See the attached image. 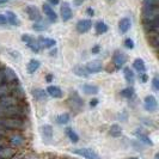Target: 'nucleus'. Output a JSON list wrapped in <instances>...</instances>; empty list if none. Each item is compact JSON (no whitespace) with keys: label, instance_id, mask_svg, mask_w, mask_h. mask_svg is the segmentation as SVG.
I'll return each instance as SVG.
<instances>
[{"label":"nucleus","instance_id":"nucleus-1","mask_svg":"<svg viewBox=\"0 0 159 159\" xmlns=\"http://www.w3.org/2000/svg\"><path fill=\"white\" fill-rule=\"evenodd\" d=\"M25 116H26L25 108L19 104L12 107H0V119H11V117L24 119Z\"/></svg>","mask_w":159,"mask_h":159},{"label":"nucleus","instance_id":"nucleus-2","mask_svg":"<svg viewBox=\"0 0 159 159\" xmlns=\"http://www.w3.org/2000/svg\"><path fill=\"white\" fill-rule=\"evenodd\" d=\"M0 128L7 130H20L25 128L24 119L11 117V119H0Z\"/></svg>","mask_w":159,"mask_h":159},{"label":"nucleus","instance_id":"nucleus-3","mask_svg":"<svg viewBox=\"0 0 159 159\" xmlns=\"http://www.w3.org/2000/svg\"><path fill=\"white\" fill-rule=\"evenodd\" d=\"M159 19V6L143 7V23L153 22Z\"/></svg>","mask_w":159,"mask_h":159},{"label":"nucleus","instance_id":"nucleus-4","mask_svg":"<svg viewBox=\"0 0 159 159\" xmlns=\"http://www.w3.org/2000/svg\"><path fill=\"white\" fill-rule=\"evenodd\" d=\"M72 152L77 156H80L85 159H101L98 153L93 151L92 148H88V147H81V148H74L72 150Z\"/></svg>","mask_w":159,"mask_h":159},{"label":"nucleus","instance_id":"nucleus-5","mask_svg":"<svg viewBox=\"0 0 159 159\" xmlns=\"http://www.w3.org/2000/svg\"><path fill=\"white\" fill-rule=\"evenodd\" d=\"M22 41L24 43L30 48V50L34 52V53H39L41 50L40 46H39V42H37V39L35 36H32L30 34H24L22 35Z\"/></svg>","mask_w":159,"mask_h":159},{"label":"nucleus","instance_id":"nucleus-6","mask_svg":"<svg viewBox=\"0 0 159 159\" xmlns=\"http://www.w3.org/2000/svg\"><path fill=\"white\" fill-rule=\"evenodd\" d=\"M128 60V55L126 53H123V52H121V50H115L114 52V55H112V61H114V65H115V67L116 68H121V67H123L126 62H127Z\"/></svg>","mask_w":159,"mask_h":159},{"label":"nucleus","instance_id":"nucleus-7","mask_svg":"<svg viewBox=\"0 0 159 159\" xmlns=\"http://www.w3.org/2000/svg\"><path fill=\"white\" fill-rule=\"evenodd\" d=\"M89 74H96L103 71V64L101 60H91L84 65Z\"/></svg>","mask_w":159,"mask_h":159},{"label":"nucleus","instance_id":"nucleus-8","mask_svg":"<svg viewBox=\"0 0 159 159\" xmlns=\"http://www.w3.org/2000/svg\"><path fill=\"white\" fill-rule=\"evenodd\" d=\"M25 12H26V15L29 17V19L32 20V22H40L42 20V16H41V12L39 7L36 6V5H28L26 7H25Z\"/></svg>","mask_w":159,"mask_h":159},{"label":"nucleus","instance_id":"nucleus-9","mask_svg":"<svg viewBox=\"0 0 159 159\" xmlns=\"http://www.w3.org/2000/svg\"><path fill=\"white\" fill-rule=\"evenodd\" d=\"M41 138L44 143H50L53 140V127L50 125H43L40 127Z\"/></svg>","mask_w":159,"mask_h":159},{"label":"nucleus","instance_id":"nucleus-10","mask_svg":"<svg viewBox=\"0 0 159 159\" xmlns=\"http://www.w3.org/2000/svg\"><path fill=\"white\" fill-rule=\"evenodd\" d=\"M143 108H145L146 111H148V112L156 111L157 108H158V102H157L156 97L153 95L146 96L145 99H143Z\"/></svg>","mask_w":159,"mask_h":159},{"label":"nucleus","instance_id":"nucleus-11","mask_svg":"<svg viewBox=\"0 0 159 159\" xmlns=\"http://www.w3.org/2000/svg\"><path fill=\"white\" fill-rule=\"evenodd\" d=\"M60 13H61V19L64 22H68L70 19L73 16V11H72L71 4L67 2V1H64L61 4V7H60Z\"/></svg>","mask_w":159,"mask_h":159},{"label":"nucleus","instance_id":"nucleus-12","mask_svg":"<svg viewBox=\"0 0 159 159\" xmlns=\"http://www.w3.org/2000/svg\"><path fill=\"white\" fill-rule=\"evenodd\" d=\"M2 74H4V81L5 83H7V84H11V85H13L16 81H18V75H17V73L13 70H11V68H2Z\"/></svg>","mask_w":159,"mask_h":159},{"label":"nucleus","instance_id":"nucleus-13","mask_svg":"<svg viewBox=\"0 0 159 159\" xmlns=\"http://www.w3.org/2000/svg\"><path fill=\"white\" fill-rule=\"evenodd\" d=\"M91 28H92V20L91 19H81L75 25V29L79 34H86L88 31L91 30Z\"/></svg>","mask_w":159,"mask_h":159},{"label":"nucleus","instance_id":"nucleus-14","mask_svg":"<svg viewBox=\"0 0 159 159\" xmlns=\"http://www.w3.org/2000/svg\"><path fill=\"white\" fill-rule=\"evenodd\" d=\"M42 10L44 12V15L47 16V18L52 22V23H56L57 22V15L54 11V8L52 7L49 4H43L42 5Z\"/></svg>","mask_w":159,"mask_h":159},{"label":"nucleus","instance_id":"nucleus-15","mask_svg":"<svg viewBox=\"0 0 159 159\" xmlns=\"http://www.w3.org/2000/svg\"><path fill=\"white\" fill-rule=\"evenodd\" d=\"M37 42H39V46L40 48H53L56 46V41L54 39H50V37H44V36H40L39 39H37Z\"/></svg>","mask_w":159,"mask_h":159},{"label":"nucleus","instance_id":"nucleus-16","mask_svg":"<svg viewBox=\"0 0 159 159\" xmlns=\"http://www.w3.org/2000/svg\"><path fill=\"white\" fill-rule=\"evenodd\" d=\"M81 91L88 96H95L99 92V88L97 85H95V84H89V83H86V84H83L81 85Z\"/></svg>","mask_w":159,"mask_h":159},{"label":"nucleus","instance_id":"nucleus-17","mask_svg":"<svg viewBox=\"0 0 159 159\" xmlns=\"http://www.w3.org/2000/svg\"><path fill=\"white\" fill-rule=\"evenodd\" d=\"M8 143H10V145H11L12 147H20V146H23L24 145L25 140H24V138L20 135V134L15 133V134H12V135L10 136Z\"/></svg>","mask_w":159,"mask_h":159},{"label":"nucleus","instance_id":"nucleus-18","mask_svg":"<svg viewBox=\"0 0 159 159\" xmlns=\"http://www.w3.org/2000/svg\"><path fill=\"white\" fill-rule=\"evenodd\" d=\"M132 28V20L130 18L125 17V18H121L119 22V30L121 34H126L129 31V29Z\"/></svg>","mask_w":159,"mask_h":159},{"label":"nucleus","instance_id":"nucleus-19","mask_svg":"<svg viewBox=\"0 0 159 159\" xmlns=\"http://www.w3.org/2000/svg\"><path fill=\"white\" fill-rule=\"evenodd\" d=\"M123 75H125V79L129 86H133L135 84V74H134L133 70H130V67L123 68Z\"/></svg>","mask_w":159,"mask_h":159},{"label":"nucleus","instance_id":"nucleus-20","mask_svg":"<svg viewBox=\"0 0 159 159\" xmlns=\"http://www.w3.org/2000/svg\"><path fill=\"white\" fill-rule=\"evenodd\" d=\"M47 93L53 98H62L64 97L62 90L55 85H49L47 88Z\"/></svg>","mask_w":159,"mask_h":159},{"label":"nucleus","instance_id":"nucleus-21","mask_svg":"<svg viewBox=\"0 0 159 159\" xmlns=\"http://www.w3.org/2000/svg\"><path fill=\"white\" fill-rule=\"evenodd\" d=\"M17 104H19V102L11 95L0 98V107H12V105H17Z\"/></svg>","mask_w":159,"mask_h":159},{"label":"nucleus","instance_id":"nucleus-22","mask_svg":"<svg viewBox=\"0 0 159 159\" xmlns=\"http://www.w3.org/2000/svg\"><path fill=\"white\" fill-rule=\"evenodd\" d=\"M5 17H6V19H7V23H10L12 26H19V25H20V20H19V18H18V16H17L15 12H12V11H6Z\"/></svg>","mask_w":159,"mask_h":159},{"label":"nucleus","instance_id":"nucleus-23","mask_svg":"<svg viewBox=\"0 0 159 159\" xmlns=\"http://www.w3.org/2000/svg\"><path fill=\"white\" fill-rule=\"evenodd\" d=\"M134 134L135 136L138 138V140L140 141V143H145V145H150V146H153V143H152V140L150 139V136H147L146 133H143V132H140L139 129H136L135 132H134Z\"/></svg>","mask_w":159,"mask_h":159},{"label":"nucleus","instance_id":"nucleus-24","mask_svg":"<svg viewBox=\"0 0 159 159\" xmlns=\"http://www.w3.org/2000/svg\"><path fill=\"white\" fill-rule=\"evenodd\" d=\"M40 66H41V62L37 59H31L28 62V65H26V71H28L29 74H34L35 72L40 68Z\"/></svg>","mask_w":159,"mask_h":159},{"label":"nucleus","instance_id":"nucleus-25","mask_svg":"<svg viewBox=\"0 0 159 159\" xmlns=\"http://www.w3.org/2000/svg\"><path fill=\"white\" fill-rule=\"evenodd\" d=\"M32 93V97L36 99V101H40V102H42V101H46L47 99V92L44 91V90H42V89H34L31 91Z\"/></svg>","mask_w":159,"mask_h":159},{"label":"nucleus","instance_id":"nucleus-26","mask_svg":"<svg viewBox=\"0 0 159 159\" xmlns=\"http://www.w3.org/2000/svg\"><path fill=\"white\" fill-rule=\"evenodd\" d=\"M108 30H109L108 24L102 22V20H99L95 24V31L97 35H104L105 32H108Z\"/></svg>","mask_w":159,"mask_h":159},{"label":"nucleus","instance_id":"nucleus-27","mask_svg":"<svg viewBox=\"0 0 159 159\" xmlns=\"http://www.w3.org/2000/svg\"><path fill=\"white\" fill-rule=\"evenodd\" d=\"M15 150L11 147H1L0 148V158L1 159H10L15 156Z\"/></svg>","mask_w":159,"mask_h":159},{"label":"nucleus","instance_id":"nucleus-28","mask_svg":"<svg viewBox=\"0 0 159 159\" xmlns=\"http://www.w3.org/2000/svg\"><path fill=\"white\" fill-rule=\"evenodd\" d=\"M73 72H74L75 75H78L80 78H88L89 77V73L84 65H77V66L73 68Z\"/></svg>","mask_w":159,"mask_h":159},{"label":"nucleus","instance_id":"nucleus-29","mask_svg":"<svg viewBox=\"0 0 159 159\" xmlns=\"http://www.w3.org/2000/svg\"><path fill=\"white\" fill-rule=\"evenodd\" d=\"M147 41L153 48H157L159 46V34L158 32H153V34H146Z\"/></svg>","mask_w":159,"mask_h":159},{"label":"nucleus","instance_id":"nucleus-30","mask_svg":"<svg viewBox=\"0 0 159 159\" xmlns=\"http://www.w3.org/2000/svg\"><path fill=\"white\" fill-rule=\"evenodd\" d=\"M133 67H134L139 73H143V72H146V65H145V61H143V59H140V57H138V59L134 60V62H133Z\"/></svg>","mask_w":159,"mask_h":159},{"label":"nucleus","instance_id":"nucleus-31","mask_svg":"<svg viewBox=\"0 0 159 159\" xmlns=\"http://www.w3.org/2000/svg\"><path fill=\"white\" fill-rule=\"evenodd\" d=\"M70 121H71L70 114H66L65 112V114H60V115L56 116V123L60 125V126H65V125L70 123Z\"/></svg>","mask_w":159,"mask_h":159},{"label":"nucleus","instance_id":"nucleus-32","mask_svg":"<svg viewBox=\"0 0 159 159\" xmlns=\"http://www.w3.org/2000/svg\"><path fill=\"white\" fill-rule=\"evenodd\" d=\"M11 92H12L11 84H7V83L0 84V98H2V97H5V96L11 95Z\"/></svg>","mask_w":159,"mask_h":159},{"label":"nucleus","instance_id":"nucleus-33","mask_svg":"<svg viewBox=\"0 0 159 159\" xmlns=\"http://www.w3.org/2000/svg\"><path fill=\"white\" fill-rule=\"evenodd\" d=\"M120 95L122 96L123 98H127V99H130V98H133V97H134V95H135V91H134V89H133V86H128V88L123 89V90H121Z\"/></svg>","mask_w":159,"mask_h":159},{"label":"nucleus","instance_id":"nucleus-34","mask_svg":"<svg viewBox=\"0 0 159 159\" xmlns=\"http://www.w3.org/2000/svg\"><path fill=\"white\" fill-rule=\"evenodd\" d=\"M109 134L112 136V138H119V136L122 135V128L120 125L117 123H115V125H112L110 129H109Z\"/></svg>","mask_w":159,"mask_h":159},{"label":"nucleus","instance_id":"nucleus-35","mask_svg":"<svg viewBox=\"0 0 159 159\" xmlns=\"http://www.w3.org/2000/svg\"><path fill=\"white\" fill-rule=\"evenodd\" d=\"M71 102H72V104H74L75 107H78L79 109H81L83 107H84V101L80 98L79 96H78V93L77 92H73L71 95Z\"/></svg>","mask_w":159,"mask_h":159},{"label":"nucleus","instance_id":"nucleus-36","mask_svg":"<svg viewBox=\"0 0 159 159\" xmlns=\"http://www.w3.org/2000/svg\"><path fill=\"white\" fill-rule=\"evenodd\" d=\"M66 135L68 136V139L73 143H77L79 141V135L75 133V130L73 128H66Z\"/></svg>","mask_w":159,"mask_h":159},{"label":"nucleus","instance_id":"nucleus-37","mask_svg":"<svg viewBox=\"0 0 159 159\" xmlns=\"http://www.w3.org/2000/svg\"><path fill=\"white\" fill-rule=\"evenodd\" d=\"M7 54L11 56V59L15 61V62H19L22 60V54L18 52V50H15V49H10L7 50Z\"/></svg>","mask_w":159,"mask_h":159},{"label":"nucleus","instance_id":"nucleus-38","mask_svg":"<svg viewBox=\"0 0 159 159\" xmlns=\"http://www.w3.org/2000/svg\"><path fill=\"white\" fill-rule=\"evenodd\" d=\"M32 29L35 31H44V30H47V25L42 23V20H40V22H36L32 25Z\"/></svg>","mask_w":159,"mask_h":159},{"label":"nucleus","instance_id":"nucleus-39","mask_svg":"<svg viewBox=\"0 0 159 159\" xmlns=\"http://www.w3.org/2000/svg\"><path fill=\"white\" fill-rule=\"evenodd\" d=\"M143 7H153V6H159V0H143Z\"/></svg>","mask_w":159,"mask_h":159},{"label":"nucleus","instance_id":"nucleus-40","mask_svg":"<svg viewBox=\"0 0 159 159\" xmlns=\"http://www.w3.org/2000/svg\"><path fill=\"white\" fill-rule=\"evenodd\" d=\"M123 44H125V47L127 48V49H133V48L135 47V43H134V41L132 40V39H126Z\"/></svg>","mask_w":159,"mask_h":159},{"label":"nucleus","instance_id":"nucleus-41","mask_svg":"<svg viewBox=\"0 0 159 159\" xmlns=\"http://www.w3.org/2000/svg\"><path fill=\"white\" fill-rule=\"evenodd\" d=\"M152 88L154 89V91H159V77L154 75L152 79Z\"/></svg>","mask_w":159,"mask_h":159},{"label":"nucleus","instance_id":"nucleus-42","mask_svg":"<svg viewBox=\"0 0 159 159\" xmlns=\"http://www.w3.org/2000/svg\"><path fill=\"white\" fill-rule=\"evenodd\" d=\"M139 80H140L141 83H146V81L148 80V75H147V73H146V72H143V73H139Z\"/></svg>","mask_w":159,"mask_h":159},{"label":"nucleus","instance_id":"nucleus-43","mask_svg":"<svg viewBox=\"0 0 159 159\" xmlns=\"http://www.w3.org/2000/svg\"><path fill=\"white\" fill-rule=\"evenodd\" d=\"M127 116H128L127 112L123 111L121 115H119V121H121V122H126V121H127Z\"/></svg>","mask_w":159,"mask_h":159},{"label":"nucleus","instance_id":"nucleus-44","mask_svg":"<svg viewBox=\"0 0 159 159\" xmlns=\"http://www.w3.org/2000/svg\"><path fill=\"white\" fill-rule=\"evenodd\" d=\"M101 46L99 44H96L95 47H92V49H91V52H92V54H98L99 52H101Z\"/></svg>","mask_w":159,"mask_h":159},{"label":"nucleus","instance_id":"nucleus-45","mask_svg":"<svg viewBox=\"0 0 159 159\" xmlns=\"http://www.w3.org/2000/svg\"><path fill=\"white\" fill-rule=\"evenodd\" d=\"M6 24H7V19H6L5 15L0 13V25H6Z\"/></svg>","mask_w":159,"mask_h":159},{"label":"nucleus","instance_id":"nucleus-46","mask_svg":"<svg viewBox=\"0 0 159 159\" xmlns=\"http://www.w3.org/2000/svg\"><path fill=\"white\" fill-rule=\"evenodd\" d=\"M98 103H99V101H98L97 98H92V99L90 101V107H91V108H95V107H97Z\"/></svg>","mask_w":159,"mask_h":159},{"label":"nucleus","instance_id":"nucleus-47","mask_svg":"<svg viewBox=\"0 0 159 159\" xmlns=\"http://www.w3.org/2000/svg\"><path fill=\"white\" fill-rule=\"evenodd\" d=\"M86 13H88L90 17H92L93 15H95V11H93V8H92V7H88V10H86Z\"/></svg>","mask_w":159,"mask_h":159},{"label":"nucleus","instance_id":"nucleus-48","mask_svg":"<svg viewBox=\"0 0 159 159\" xmlns=\"http://www.w3.org/2000/svg\"><path fill=\"white\" fill-rule=\"evenodd\" d=\"M48 2H49V5L52 6V5H59V2H60V0H48Z\"/></svg>","mask_w":159,"mask_h":159},{"label":"nucleus","instance_id":"nucleus-49","mask_svg":"<svg viewBox=\"0 0 159 159\" xmlns=\"http://www.w3.org/2000/svg\"><path fill=\"white\" fill-rule=\"evenodd\" d=\"M84 1H85V0H73V4H74L75 6H80V5H83Z\"/></svg>","mask_w":159,"mask_h":159},{"label":"nucleus","instance_id":"nucleus-50","mask_svg":"<svg viewBox=\"0 0 159 159\" xmlns=\"http://www.w3.org/2000/svg\"><path fill=\"white\" fill-rule=\"evenodd\" d=\"M2 83H5L4 81V74H2V70H0V84H2Z\"/></svg>","mask_w":159,"mask_h":159},{"label":"nucleus","instance_id":"nucleus-51","mask_svg":"<svg viewBox=\"0 0 159 159\" xmlns=\"http://www.w3.org/2000/svg\"><path fill=\"white\" fill-rule=\"evenodd\" d=\"M53 77H54L53 74H48V75H47V81H48V83H50V81H52Z\"/></svg>","mask_w":159,"mask_h":159},{"label":"nucleus","instance_id":"nucleus-52","mask_svg":"<svg viewBox=\"0 0 159 159\" xmlns=\"http://www.w3.org/2000/svg\"><path fill=\"white\" fill-rule=\"evenodd\" d=\"M56 52H57V50H56V48H55V50H52V52H50V55L52 56L56 55Z\"/></svg>","mask_w":159,"mask_h":159},{"label":"nucleus","instance_id":"nucleus-53","mask_svg":"<svg viewBox=\"0 0 159 159\" xmlns=\"http://www.w3.org/2000/svg\"><path fill=\"white\" fill-rule=\"evenodd\" d=\"M6 1H10V0H0V4L1 2H6Z\"/></svg>","mask_w":159,"mask_h":159},{"label":"nucleus","instance_id":"nucleus-54","mask_svg":"<svg viewBox=\"0 0 159 159\" xmlns=\"http://www.w3.org/2000/svg\"><path fill=\"white\" fill-rule=\"evenodd\" d=\"M128 159H138V158H135V157H130V158H128Z\"/></svg>","mask_w":159,"mask_h":159},{"label":"nucleus","instance_id":"nucleus-55","mask_svg":"<svg viewBox=\"0 0 159 159\" xmlns=\"http://www.w3.org/2000/svg\"><path fill=\"white\" fill-rule=\"evenodd\" d=\"M156 159H158V153H157V154H156Z\"/></svg>","mask_w":159,"mask_h":159},{"label":"nucleus","instance_id":"nucleus-56","mask_svg":"<svg viewBox=\"0 0 159 159\" xmlns=\"http://www.w3.org/2000/svg\"><path fill=\"white\" fill-rule=\"evenodd\" d=\"M0 159H1V158H0Z\"/></svg>","mask_w":159,"mask_h":159}]
</instances>
